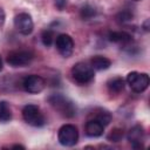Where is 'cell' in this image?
I'll return each mask as SVG.
<instances>
[{"label": "cell", "instance_id": "277c9868", "mask_svg": "<svg viewBox=\"0 0 150 150\" xmlns=\"http://www.w3.org/2000/svg\"><path fill=\"white\" fill-rule=\"evenodd\" d=\"M22 117L26 123L32 127H42L46 123V120L40 111V108L35 104H27L22 109Z\"/></svg>", "mask_w": 150, "mask_h": 150}, {"label": "cell", "instance_id": "2e32d148", "mask_svg": "<svg viewBox=\"0 0 150 150\" xmlns=\"http://www.w3.org/2000/svg\"><path fill=\"white\" fill-rule=\"evenodd\" d=\"M12 118V111L7 102L0 101V122H8Z\"/></svg>", "mask_w": 150, "mask_h": 150}, {"label": "cell", "instance_id": "6da1fadb", "mask_svg": "<svg viewBox=\"0 0 150 150\" xmlns=\"http://www.w3.org/2000/svg\"><path fill=\"white\" fill-rule=\"evenodd\" d=\"M49 104L59 111L63 117L71 118L76 115V107L73 101H70L68 97H66L62 94H53L48 97Z\"/></svg>", "mask_w": 150, "mask_h": 150}, {"label": "cell", "instance_id": "52a82bcc", "mask_svg": "<svg viewBox=\"0 0 150 150\" xmlns=\"http://www.w3.org/2000/svg\"><path fill=\"white\" fill-rule=\"evenodd\" d=\"M46 86V81L43 80V77H41L40 75H28L22 80V88L25 89V91L29 93V94H39L43 90Z\"/></svg>", "mask_w": 150, "mask_h": 150}, {"label": "cell", "instance_id": "d6986e66", "mask_svg": "<svg viewBox=\"0 0 150 150\" xmlns=\"http://www.w3.org/2000/svg\"><path fill=\"white\" fill-rule=\"evenodd\" d=\"M123 135H124L123 129H121V128H114L110 131V134L107 136V139L110 141V142H120L123 138Z\"/></svg>", "mask_w": 150, "mask_h": 150}, {"label": "cell", "instance_id": "cb8c5ba5", "mask_svg": "<svg viewBox=\"0 0 150 150\" xmlns=\"http://www.w3.org/2000/svg\"><path fill=\"white\" fill-rule=\"evenodd\" d=\"M11 148H12V149H25V146H23V145H20V144H15V145H12Z\"/></svg>", "mask_w": 150, "mask_h": 150}, {"label": "cell", "instance_id": "7a4b0ae2", "mask_svg": "<svg viewBox=\"0 0 150 150\" xmlns=\"http://www.w3.org/2000/svg\"><path fill=\"white\" fill-rule=\"evenodd\" d=\"M73 80L79 84H87L94 80V69L86 62H77L71 68Z\"/></svg>", "mask_w": 150, "mask_h": 150}, {"label": "cell", "instance_id": "44dd1931", "mask_svg": "<svg viewBox=\"0 0 150 150\" xmlns=\"http://www.w3.org/2000/svg\"><path fill=\"white\" fill-rule=\"evenodd\" d=\"M55 6L57 9L62 11L67 6V0H55Z\"/></svg>", "mask_w": 150, "mask_h": 150}, {"label": "cell", "instance_id": "9c48e42d", "mask_svg": "<svg viewBox=\"0 0 150 150\" xmlns=\"http://www.w3.org/2000/svg\"><path fill=\"white\" fill-rule=\"evenodd\" d=\"M14 27L19 33L23 35H29L34 28L32 16L28 13H19L14 18Z\"/></svg>", "mask_w": 150, "mask_h": 150}, {"label": "cell", "instance_id": "7c38bea8", "mask_svg": "<svg viewBox=\"0 0 150 150\" xmlns=\"http://www.w3.org/2000/svg\"><path fill=\"white\" fill-rule=\"evenodd\" d=\"M108 40L114 42V43H120V45H129L132 42V36L124 30H117V32H110L108 34Z\"/></svg>", "mask_w": 150, "mask_h": 150}, {"label": "cell", "instance_id": "9a60e30c", "mask_svg": "<svg viewBox=\"0 0 150 150\" xmlns=\"http://www.w3.org/2000/svg\"><path fill=\"white\" fill-rule=\"evenodd\" d=\"M93 118L97 120L98 122H101V123L105 127V125H108V124L110 123V121H111V114H110L108 110H105V109H97V110L95 111Z\"/></svg>", "mask_w": 150, "mask_h": 150}, {"label": "cell", "instance_id": "d4e9b609", "mask_svg": "<svg viewBox=\"0 0 150 150\" xmlns=\"http://www.w3.org/2000/svg\"><path fill=\"white\" fill-rule=\"evenodd\" d=\"M2 69V60H1V56H0V70Z\"/></svg>", "mask_w": 150, "mask_h": 150}, {"label": "cell", "instance_id": "ffe728a7", "mask_svg": "<svg viewBox=\"0 0 150 150\" xmlns=\"http://www.w3.org/2000/svg\"><path fill=\"white\" fill-rule=\"evenodd\" d=\"M116 20L120 23H125L130 20H132V13L129 11H121L117 15H116Z\"/></svg>", "mask_w": 150, "mask_h": 150}, {"label": "cell", "instance_id": "484cf974", "mask_svg": "<svg viewBox=\"0 0 150 150\" xmlns=\"http://www.w3.org/2000/svg\"><path fill=\"white\" fill-rule=\"evenodd\" d=\"M135 1H139V0H135Z\"/></svg>", "mask_w": 150, "mask_h": 150}, {"label": "cell", "instance_id": "3957f363", "mask_svg": "<svg viewBox=\"0 0 150 150\" xmlns=\"http://www.w3.org/2000/svg\"><path fill=\"white\" fill-rule=\"evenodd\" d=\"M59 143L63 146H73L79 141V131L74 124H63L57 132Z\"/></svg>", "mask_w": 150, "mask_h": 150}, {"label": "cell", "instance_id": "7402d4cb", "mask_svg": "<svg viewBox=\"0 0 150 150\" xmlns=\"http://www.w3.org/2000/svg\"><path fill=\"white\" fill-rule=\"evenodd\" d=\"M4 22H5V12H4V9L0 7V26H1Z\"/></svg>", "mask_w": 150, "mask_h": 150}, {"label": "cell", "instance_id": "30bf717a", "mask_svg": "<svg viewBox=\"0 0 150 150\" xmlns=\"http://www.w3.org/2000/svg\"><path fill=\"white\" fill-rule=\"evenodd\" d=\"M128 141L130 142L131 146L134 149H141L143 148V141H144V129L142 125L136 124L128 131L127 135Z\"/></svg>", "mask_w": 150, "mask_h": 150}, {"label": "cell", "instance_id": "5bb4252c", "mask_svg": "<svg viewBox=\"0 0 150 150\" xmlns=\"http://www.w3.org/2000/svg\"><path fill=\"white\" fill-rule=\"evenodd\" d=\"M124 84H125V81L123 77L121 76H116V77H112L110 79L108 82H107V87H108V90L112 94H118L121 93L123 89H124Z\"/></svg>", "mask_w": 150, "mask_h": 150}, {"label": "cell", "instance_id": "e0dca14e", "mask_svg": "<svg viewBox=\"0 0 150 150\" xmlns=\"http://www.w3.org/2000/svg\"><path fill=\"white\" fill-rule=\"evenodd\" d=\"M80 15H81V18L83 20H90L96 15V9L90 5H86V6H83L81 8Z\"/></svg>", "mask_w": 150, "mask_h": 150}, {"label": "cell", "instance_id": "603a6c76", "mask_svg": "<svg viewBox=\"0 0 150 150\" xmlns=\"http://www.w3.org/2000/svg\"><path fill=\"white\" fill-rule=\"evenodd\" d=\"M149 22H150L149 19H146V20L144 21V23H143V28H144V30H146V32L149 30Z\"/></svg>", "mask_w": 150, "mask_h": 150}, {"label": "cell", "instance_id": "ac0fdd59", "mask_svg": "<svg viewBox=\"0 0 150 150\" xmlns=\"http://www.w3.org/2000/svg\"><path fill=\"white\" fill-rule=\"evenodd\" d=\"M54 38H55L54 32L50 29H45L41 33V41H42L43 46H46V47L52 46V43L54 42Z\"/></svg>", "mask_w": 150, "mask_h": 150}, {"label": "cell", "instance_id": "ba28073f", "mask_svg": "<svg viewBox=\"0 0 150 150\" xmlns=\"http://www.w3.org/2000/svg\"><path fill=\"white\" fill-rule=\"evenodd\" d=\"M55 46L57 52L63 57H69L74 52V40L68 34H60L56 36Z\"/></svg>", "mask_w": 150, "mask_h": 150}, {"label": "cell", "instance_id": "5b68a950", "mask_svg": "<svg viewBox=\"0 0 150 150\" xmlns=\"http://www.w3.org/2000/svg\"><path fill=\"white\" fill-rule=\"evenodd\" d=\"M127 83L135 93H143L149 87V75L146 73H138V71H130L125 79Z\"/></svg>", "mask_w": 150, "mask_h": 150}, {"label": "cell", "instance_id": "8992f818", "mask_svg": "<svg viewBox=\"0 0 150 150\" xmlns=\"http://www.w3.org/2000/svg\"><path fill=\"white\" fill-rule=\"evenodd\" d=\"M33 60V54L28 50H13L8 53L6 57V62L14 68L18 67H25L29 64Z\"/></svg>", "mask_w": 150, "mask_h": 150}, {"label": "cell", "instance_id": "8fae6325", "mask_svg": "<svg viewBox=\"0 0 150 150\" xmlns=\"http://www.w3.org/2000/svg\"><path fill=\"white\" fill-rule=\"evenodd\" d=\"M84 131H86V135L89 136V137H100V136L103 135L104 125L101 122H98L97 120L90 118L86 123Z\"/></svg>", "mask_w": 150, "mask_h": 150}, {"label": "cell", "instance_id": "4fadbf2b", "mask_svg": "<svg viewBox=\"0 0 150 150\" xmlns=\"http://www.w3.org/2000/svg\"><path fill=\"white\" fill-rule=\"evenodd\" d=\"M90 66L94 70H105L111 66V61L101 55H96L90 60Z\"/></svg>", "mask_w": 150, "mask_h": 150}]
</instances>
